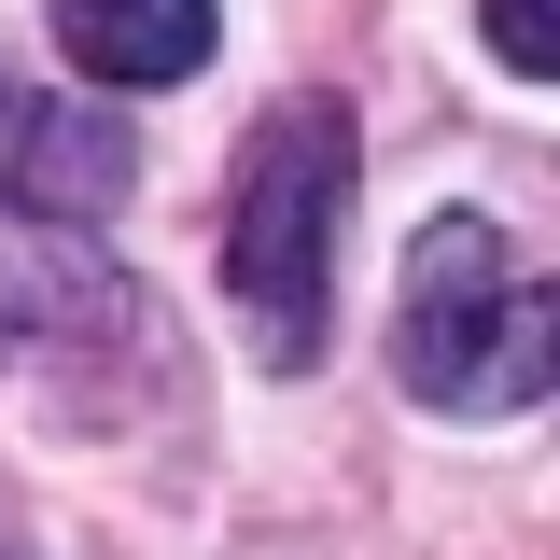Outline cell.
<instances>
[{"label": "cell", "instance_id": "obj_2", "mask_svg": "<svg viewBox=\"0 0 560 560\" xmlns=\"http://www.w3.org/2000/svg\"><path fill=\"white\" fill-rule=\"evenodd\" d=\"M393 378L448 420L547 407V280L490 210H434L393 280Z\"/></svg>", "mask_w": 560, "mask_h": 560}, {"label": "cell", "instance_id": "obj_3", "mask_svg": "<svg viewBox=\"0 0 560 560\" xmlns=\"http://www.w3.org/2000/svg\"><path fill=\"white\" fill-rule=\"evenodd\" d=\"M140 294L113 253H84V224H28L0 210V364H70V350L127 337Z\"/></svg>", "mask_w": 560, "mask_h": 560}, {"label": "cell", "instance_id": "obj_5", "mask_svg": "<svg viewBox=\"0 0 560 560\" xmlns=\"http://www.w3.org/2000/svg\"><path fill=\"white\" fill-rule=\"evenodd\" d=\"M210 43H224V0H57V57L84 70V84H113V98L197 84Z\"/></svg>", "mask_w": 560, "mask_h": 560}, {"label": "cell", "instance_id": "obj_6", "mask_svg": "<svg viewBox=\"0 0 560 560\" xmlns=\"http://www.w3.org/2000/svg\"><path fill=\"white\" fill-rule=\"evenodd\" d=\"M490 57H504V84H560V0H477Z\"/></svg>", "mask_w": 560, "mask_h": 560}, {"label": "cell", "instance_id": "obj_4", "mask_svg": "<svg viewBox=\"0 0 560 560\" xmlns=\"http://www.w3.org/2000/svg\"><path fill=\"white\" fill-rule=\"evenodd\" d=\"M127 168H140L127 113H57V98L0 113V210H28V224H98L127 197Z\"/></svg>", "mask_w": 560, "mask_h": 560}, {"label": "cell", "instance_id": "obj_1", "mask_svg": "<svg viewBox=\"0 0 560 560\" xmlns=\"http://www.w3.org/2000/svg\"><path fill=\"white\" fill-rule=\"evenodd\" d=\"M350 183H364V127H350L337 84H294L253 154H238V197H224V294H238V337L253 364H323V323H337V224Z\"/></svg>", "mask_w": 560, "mask_h": 560}, {"label": "cell", "instance_id": "obj_7", "mask_svg": "<svg viewBox=\"0 0 560 560\" xmlns=\"http://www.w3.org/2000/svg\"><path fill=\"white\" fill-rule=\"evenodd\" d=\"M0 560H28V547H14V533H0Z\"/></svg>", "mask_w": 560, "mask_h": 560}]
</instances>
